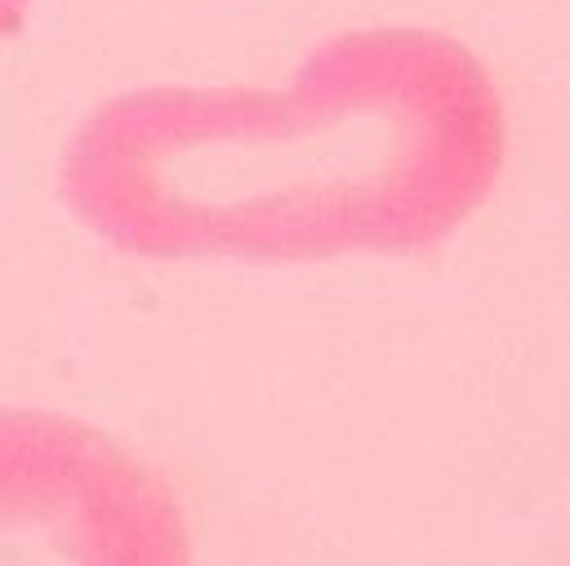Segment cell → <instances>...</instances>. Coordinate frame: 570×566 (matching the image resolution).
Wrapping results in <instances>:
<instances>
[{"label": "cell", "mask_w": 570, "mask_h": 566, "mask_svg": "<svg viewBox=\"0 0 570 566\" xmlns=\"http://www.w3.org/2000/svg\"><path fill=\"white\" fill-rule=\"evenodd\" d=\"M503 165L481 62L432 31L343 36L281 94L160 89L98 152L102 214L147 254L330 258L436 245Z\"/></svg>", "instance_id": "6da1fadb"}]
</instances>
